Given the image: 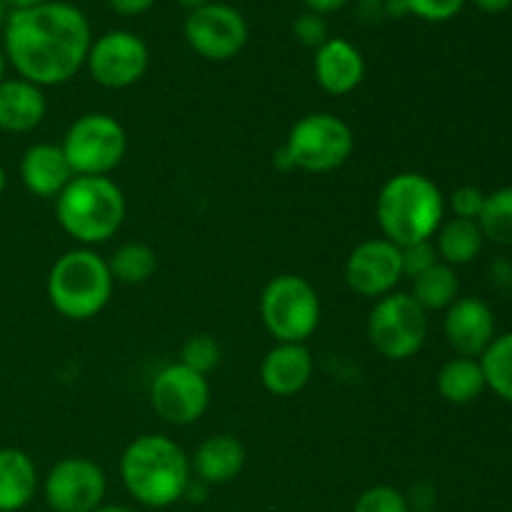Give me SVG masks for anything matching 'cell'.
<instances>
[{"label": "cell", "mask_w": 512, "mask_h": 512, "mask_svg": "<svg viewBox=\"0 0 512 512\" xmlns=\"http://www.w3.org/2000/svg\"><path fill=\"white\" fill-rule=\"evenodd\" d=\"M408 13L428 23H445L463 10L465 0H405Z\"/></svg>", "instance_id": "cell-31"}, {"label": "cell", "mask_w": 512, "mask_h": 512, "mask_svg": "<svg viewBox=\"0 0 512 512\" xmlns=\"http://www.w3.org/2000/svg\"><path fill=\"white\" fill-rule=\"evenodd\" d=\"M478 360L483 365L485 388L512 405V333L495 335L490 348Z\"/></svg>", "instance_id": "cell-26"}, {"label": "cell", "mask_w": 512, "mask_h": 512, "mask_svg": "<svg viewBox=\"0 0 512 512\" xmlns=\"http://www.w3.org/2000/svg\"><path fill=\"white\" fill-rule=\"evenodd\" d=\"M125 195L108 175H75L55 198L60 228L80 245H100L113 238L125 220Z\"/></svg>", "instance_id": "cell-4"}, {"label": "cell", "mask_w": 512, "mask_h": 512, "mask_svg": "<svg viewBox=\"0 0 512 512\" xmlns=\"http://www.w3.org/2000/svg\"><path fill=\"white\" fill-rule=\"evenodd\" d=\"M60 148L73 175H108L123 163L128 135L113 115L85 113L70 123Z\"/></svg>", "instance_id": "cell-9"}, {"label": "cell", "mask_w": 512, "mask_h": 512, "mask_svg": "<svg viewBox=\"0 0 512 512\" xmlns=\"http://www.w3.org/2000/svg\"><path fill=\"white\" fill-rule=\"evenodd\" d=\"M48 100L43 88L23 78L0 80V130L3 133H30L43 123Z\"/></svg>", "instance_id": "cell-19"}, {"label": "cell", "mask_w": 512, "mask_h": 512, "mask_svg": "<svg viewBox=\"0 0 512 512\" xmlns=\"http://www.w3.org/2000/svg\"><path fill=\"white\" fill-rule=\"evenodd\" d=\"M438 393L453 405H470L483 395L485 375L478 358H453L438 370Z\"/></svg>", "instance_id": "cell-23"}, {"label": "cell", "mask_w": 512, "mask_h": 512, "mask_svg": "<svg viewBox=\"0 0 512 512\" xmlns=\"http://www.w3.org/2000/svg\"><path fill=\"white\" fill-rule=\"evenodd\" d=\"M150 405L170 425H193L210 405V383L183 363L158 370L150 383Z\"/></svg>", "instance_id": "cell-12"}, {"label": "cell", "mask_w": 512, "mask_h": 512, "mask_svg": "<svg viewBox=\"0 0 512 512\" xmlns=\"http://www.w3.org/2000/svg\"><path fill=\"white\" fill-rule=\"evenodd\" d=\"M190 468L205 485H225L245 468V445L235 435H213L203 440L190 458Z\"/></svg>", "instance_id": "cell-20"}, {"label": "cell", "mask_w": 512, "mask_h": 512, "mask_svg": "<svg viewBox=\"0 0 512 512\" xmlns=\"http://www.w3.org/2000/svg\"><path fill=\"white\" fill-rule=\"evenodd\" d=\"M315 373L313 353L305 343H278L260 363V383L278 398H290L310 383Z\"/></svg>", "instance_id": "cell-16"}, {"label": "cell", "mask_w": 512, "mask_h": 512, "mask_svg": "<svg viewBox=\"0 0 512 512\" xmlns=\"http://www.w3.org/2000/svg\"><path fill=\"white\" fill-rule=\"evenodd\" d=\"M108 480L88 458H63L45 475L43 495L53 512H93L103 505Z\"/></svg>", "instance_id": "cell-13"}, {"label": "cell", "mask_w": 512, "mask_h": 512, "mask_svg": "<svg viewBox=\"0 0 512 512\" xmlns=\"http://www.w3.org/2000/svg\"><path fill=\"white\" fill-rule=\"evenodd\" d=\"M478 225L483 230L485 240L512 248V185L485 195Z\"/></svg>", "instance_id": "cell-27"}, {"label": "cell", "mask_w": 512, "mask_h": 512, "mask_svg": "<svg viewBox=\"0 0 512 512\" xmlns=\"http://www.w3.org/2000/svg\"><path fill=\"white\" fill-rule=\"evenodd\" d=\"M178 363L188 365L190 370H195V373H200L208 378V375L213 373L220 363L218 340H215L213 335H205V333L193 335V338L185 340L183 348H180Z\"/></svg>", "instance_id": "cell-28"}, {"label": "cell", "mask_w": 512, "mask_h": 512, "mask_svg": "<svg viewBox=\"0 0 512 512\" xmlns=\"http://www.w3.org/2000/svg\"><path fill=\"white\" fill-rule=\"evenodd\" d=\"M445 338L460 358H480L495 340V315L480 298H458L445 310Z\"/></svg>", "instance_id": "cell-15"}, {"label": "cell", "mask_w": 512, "mask_h": 512, "mask_svg": "<svg viewBox=\"0 0 512 512\" xmlns=\"http://www.w3.org/2000/svg\"><path fill=\"white\" fill-rule=\"evenodd\" d=\"M5 60L38 88L63 85L78 75L93 45L90 23L80 8L63 0L20 8L5 18Z\"/></svg>", "instance_id": "cell-1"}, {"label": "cell", "mask_w": 512, "mask_h": 512, "mask_svg": "<svg viewBox=\"0 0 512 512\" xmlns=\"http://www.w3.org/2000/svg\"><path fill=\"white\" fill-rule=\"evenodd\" d=\"M108 260L90 248H75L60 255L48 273V300L63 318H95L113 295Z\"/></svg>", "instance_id": "cell-5"}, {"label": "cell", "mask_w": 512, "mask_h": 512, "mask_svg": "<svg viewBox=\"0 0 512 512\" xmlns=\"http://www.w3.org/2000/svg\"><path fill=\"white\" fill-rule=\"evenodd\" d=\"M260 318L278 343H305L320 323L318 290L300 275H275L260 295Z\"/></svg>", "instance_id": "cell-6"}, {"label": "cell", "mask_w": 512, "mask_h": 512, "mask_svg": "<svg viewBox=\"0 0 512 512\" xmlns=\"http://www.w3.org/2000/svg\"><path fill=\"white\" fill-rule=\"evenodd\" d=\"M40 3H48V0H5V5H13V10L33 8V5H40Z\"/></svg>", "instance_id": "cell-37"}, {"label": "cell", "mask_w": 512, "mask_h": 512, "mask_svg": "<svg viewBox=\"0 0 512 512\" xmlns=\"http://www.w3.org/2000/svg\"><path fill=\"white\" fill-rule=\"evenodd\" d=\"M485 205V193L478 185H460L450 195V210H453V218L460 220H475L478 223L480 213H483Z\"/></svg>", "instance_id": "cell-33"}, {"label": "cell", "mask_w": 512, "mask_h": 512, "mask_svg": "<svg viewBox=\"0 0 512 512\" xmlns=\"http://www.w3.org/2000/svg\"><path fill=\"white\" fill-rule=\"evenodd\" d=\"M5 185H8V175H5V168L0 165V198H3L5 193Z\"/></svg>", "instance_id": "cell-40"}, {"label": "cell", "mask_w": 512, "mask_h": 512, "mask_svg": "<svg viewBox=\"0 0 512 512\" xmlns=\"http://www.w3.org/2000/svg\"><path fill=\"white\" fill-rule=\"evenodd\" d=\"M403 280L400 248L385 238H368L345 260V283L360 298H385Z\"/></svg>", "instance_id": "cell-14"}, {"label": "cell", "mask_w": 512, "mask_h": 512, "mask_svg": "<svg viewBox=\"0 0 512 512\" xmlns=\"http://www.w3.org/2000/svg\"><path fill=\"white\" fill-rule=\"evenodd\" d=\"M303 3L310 13L328 15V13H338V10H343L350 0H303Z\"/></svg>", "instance_id": "cell-35"}, {"label": "cell", "mask_w": 512, "mask_h": 512, "mask_svg": "<svg viewBox=\"0 0 512 512\" xmlns=\"http://www.w3.org/2000/svg\"><path fill=\"white\" fill-rule=\"evenodd\" d=\"M315 80L330 95H348L363 83L365 58L350 40L328 38L315 50Z\"/></svg>", "instance_id": "cell-17"}, {"label": "cell", "mask_w": 512, "mask_h": 512, "mask_svg": "<svg viewBox=\"0 0 512 512\" xmlns=\"http://www.w3.org/2000/svg\"><path fill=\"white\" fill-rule=\"evenodd\" d=\"M485 243V235L475 220L450 218L435 233V250H438L440 263L458 268V265L473 263L480 255Z\"/></svg>", "instance_id": "cell-22"}, {"label": "cell", "mask_w": 512, "mask_h": 512, "mask_svg": "<svg viewBox=\"0 0 512 512\" xmlns=\"http://www.w3.org/2000/svg\"><path fill=\"white\" fill-rule=\"evenodd\" d=\"M400 258H403V278H418L420 273L440 263L433 240L405 245V248H400Z\"/></svg>", "instance_id": "cell-30"}, {"label": "cell", "mask_w": 512, "mask_h": 512, "mask_svg": "<svg viewBox=\"0 0 512 512\" xmlns=\"http://www.w3.org/2000/svg\"><path fill=\"white\" fill-rule=\"evenodd\" d=\"M125 490L145 508H170L185 498L193 468L190 458L168 435H140L120 455Z\"/></svg>", "instance_id": "cell-2"}, {"label": "cell", "mask_w": 512, "mask_h": 512, "mask_svg": "<svg viewBox=\"0 0 512 512\" xmlns=\"http://www.w3.org/2000/svg\"><path fill=\"white\" fill-rule=\"evenodd\" d=\"M38 490V468L20 448H0V512L23 510Z\"/></svg>", "instance_id": "cell-21"}, {"label": "cell", "mask_w": 512, "mask_h": 512, "mask_svg": "<svg viewBox=\"0 0 512 512\" xmlns=\"http://www.w3.org/2000/svg\"><path fill=\"white\" fill-rule=\"evenodd\" d=\"M108 268L115 283L140 285L153 278V273L158 270V255L148 243L130 240V243L115 248V253L108 260Z\"/></svg>", "instance_id": "cell-25"}, {"label": "cell", "mask_w": 512, "mask_h": 512, "mask_svg": "<svg viewBox=\"0 0 512 512\" xmlns=\"http://www.w3.org/2000/svg\"><path fill=\"white\" fill-rule=\"evenodd\" d=\"M183 35L200 58L223 63L245 48L248 23L235 8L210 0L203 8L190 10L183 23Z\"/></svg>", "instance_id": "cell-10"}, {"label": "cell", "mask_w": 512, "mask_h": 512, "mask_svg": "<svg viewBox=\"0 0 512 512\" xmlns=\"http://www.w3.org/2000/svg\"><path fill=\"white\" fill-rule=\"evenodd\" d=\"M428 313L410 293H390L375 303L368 315L370 345L385 360L415 358L428 340Z\"/></svg>", "instance_id": "cell-8"}, {"label": "cell", "mask_w": 512, "mask_h": 512, "mask_svg": "<svg viewBox=\"0 0 512 512\" xmlns=\"http://www.w3.org/2000/svg\"><path fill=\"white\" fill-rule=\"evenodd\" d=\"M155 0H108L110 8L120 15H140L153 8Z\"/></svg>", "instance_id": "cell-34"}, {"label": "cell", "mask_w": 512, "mask_h": 512, "mask_svg": "<svg viewBox=\"0 0 512 512\" xmlns=\"http://www.w3.org/2000/svg\"><path fill=\"white\" fill-rule=\"evenodd\" d=\"M420 512H430V510H420Z\"/></svg>", "instance_id": "cell-44"}, {"label": "cell", "mask_w": 512, "mask_h": 512, "mask_svg": "<svg viewBox=\"0 0 512 512\" xmlns=\"http://www.w3.org/2000/svg\"><path fill=\"white\" fill-rule=\"evenodd\" d=\"M473 5L483 13H505L510 8L512 0H473Z\"/></svg>", "instance_id": "cell-36"}, {"label": "cell", "mask_w": 512, "mask_h": 512, "mask_svg": "<svg viewBox=\"0 0 512 512\" xmlns=\"http://www.w3.org/2000/svg\"><path fill=\"white\" fill-rule=\"evenodd\" d=\"M363 3H368V5H380V3H388V0H363Z\"/></svg>", "instance_id": "cell-43"}, {"label": "cell", "mask_w": 512, "mask_h": 512, "mask_svg": "<svg viewBox=\"0 0 512 512\" xmlns=\"http://www.w3.org/2000/svg\"><path fill=\"white\" fill-rule=\"evenodd\" d=\"M353 512H410V503L400 490L390 485H375L360 493Z\"/></svg>", "instance_id": "cell-29"}, {"label": "cell", "mask_w": 512, "mask_h": 512, "mask_svg": "<svg viewBox=\"0 0 512 512\" xmlns=\"http://www.w3.org/2000/svg\"><path fill=\"white\" fill-rule=\"evenodd\" d=\"M5 65H8V60H5V53L0 50V80H5Z\"/></svg>", "instance_id": "cell-41"}, {"label": "cell", "mask_w": 512, "mask_h": 512, "mask_svg": "<svg viewBox=\"0 0 512 512\" xmlns=\"http://www.w3.org/2000/svg\"><path fill=\"white\" fill-rule=\"evenodd\" d=\"M150 63V50L140 35L130 30H110L93 40L85 68L90 78L110 90L130 88L145 75Z\"/></svg>", "instance_id": "cell-11"}, {"label": "cell", "mask_w": 512, "mask_h": 512, "mask_svg": "<svg viewBox=\"0 0 512 512\" xmlns=\"http://www.w3.org/2000/svg\"><path fill=\"white\" fill-rule=\"evenodd\" d=\"M283 150L288 153L293 170L315 175L333 173L353 155L355 135L338 115L310 113L290 128Z\"/></svg>", "instance_id": "cell-7"}, {"label": "cell", "mask_w": 512, "mask_h": 512, "mask_svg": "<svg viewBox=\"0 0 512 512\" xmlns=\"http://www.w3.org/2000/svg\"><path fill=\"white\" fill-rule=\"evenodd\" d=\"M93 512H135V510L123 508V505H100V508H95Z\"/></svg>", "instance_id": "cell-38"}, {"label": "cell", "mask_w": 512, "mask_h": 512, "mask_svg": "<svg viewBox=\"0 0 512 512\" xmlns=\"http://www.w3.org/2000/svg\"><path fill=\"white\" fill-rule=\"evenodd\" d=\"M73 178L60 145L35 143L20 158V180L35 198H58Z\"/></svg>", "instance_id": "cell-18"}, {"label": "cell", "mask_w": 512, "mask_h": 512, "mask_svg": "<svg viewBox=\"0 0 512 512\" xmlns=\"http://www.w3.org/2000/svg\"><path fill=\"white\" fill-rule=\"evenodd\" d=\"M180 5H185V8L195 10V8H203V5H208L210 0H178Z\"/></svg>", "instance_id": "cell-39"}, {"label": "cell", "mask_w": 512, "mask_h": 512, "mask_svg": "<svg viewBox=\"0 0 512 512\" xmlns=\"http://www.w3.org/2000/svg\"><path fill=\"white\" fill-rule=\"evenodd\" d=\"M460 280L455 268L445 263H435L418 278H413V298L425 313L430 310H448L458 300Z\"/></svg>", "instance_id": "cell-24"}, {"label": "cell", "mask_w": 512, "mask_h": 512, "mask_svg": "<svg viewBox=\"0 0 512 512\" xmlns=\"http://www.w3.org/2000/svg\"><path fill=\"white\" fill-rule=\"evenodd\" d=\"M375 218L383 238L398 248L433 240L445 220V195L428 175L398 173L380 188Z\"/></svg>", "instance_id": "cell-3"}, {"label": "cell", "mask_w": 512, "mask_h": 512, "mask_svg": "<svg viewBox=\"0 0 512 512\" xmlns=\"http://www.w3.org/2000/svg\"><path fill=\"white\" fill-rule=\"evenodd\" d=\"M293 35L298 38L300 45L313 50H318L320 45L330 38L328 23H325L323 15L310 13V10H305V13H300L298 18L293 20Z\"/></svg>", "instance_id": "cell-32"}, {"label": "cell", "mask_w": 512, "mask_h": 512, "mask_svg": "<svg viewBox=\"0 0 512 512\" xmlns=\"http://www.w3.org/2000/svg\"><path fill=\"white\" fill-rule=\"evenodd\" d=\"M5 18H8V15H5V0H0V28L5 25Z\"/></svg>", "instance_id": "cell-42"}]
</instances>
